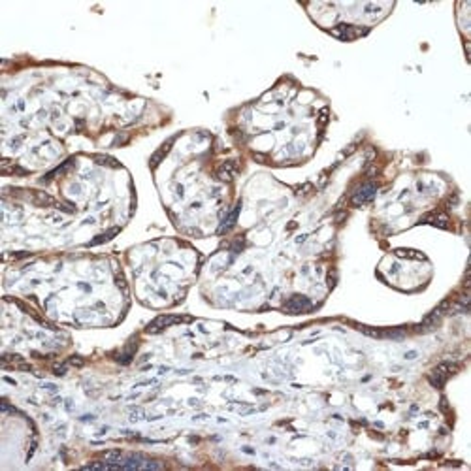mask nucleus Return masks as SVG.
Returning <instances> with one entry per match:
<instances>
[{
    "instance_id": "4",
    "label": "nucleus",
    "mask_w": 471,
    "mask_h": 471,
    "mask_svg": "<svg viewBox=\"0 0 471 471\" xmlns=\"http://www.w3.org/2000/svg\"><path fill=\"white\" fill-rule=\"evenodd\" d=\"M309 308V300L304 298V296H292L291 300L287 302V311H292V313H302Z\"/></svg>"
},
{
    "instance_id": "5",
    "label": "nucleus",
    "mask_w": 471,
    "mask_h": 471,
    "mask_svg": "<svg viewBox=\"0 0 471 471\" xmlns=\"http://www.w3.org/2000/svg\"><path fill=\"white\" fill-rule=\"evenodd\" d=\"M240 209H241V206L238 204V206L234 207V211H232L226 219H224V223H223V226H221V232H226V230H230L232 226L236 224V221H238V215H240Z\"/></svg>"
},
{
    "instance_id": "3",
    "label": "nucleus",
    "mask_w": 471,
    "mask_h": 471,
    "mask_svg": "<svg viewBox=\"0 0 471 471\" xmlns=\"http://www.w3.org/2000/svg\"><path fill=\"white\" fill-rule=\"evenodd\" d=\"M377 192V187L373 185V183H368V185H362V187L352 194V204L354 206H362V204H366V202H369L371 198L375 196Z\"/></svg>"
},
{
    "instance_id": "1",
    "label": "nucleus",
    "mask_w": 471,
    "mask_h": 471,
    "mask_svg": "<svg viewBox=\"0 0 471 471\" xmlns=\"http://www.w3.org/2000/svg\"><path fill=\"white\" fill-rule=\"evenodd\" d=\"M456 364H451V362H445V364H439L432 373H430V383L434 386H443V383H445L449 377L453 375L454 371H456Z\"/></svg>"
},
{
    "instance_id": "6",
    "label": "nucleus",
    "mask_w": 471,
    "mask_h": 471,
    "mask_svg": "<svg viewBox=\"0 0 471 471\" xmlns=\"http://www.w3.org/2000/svg\"><path fill=\"white\" fill-rule=\"evenodd\" d=\"M170 146H171V142H168V144H164V146L160 147V149H158V151H157V153L153 155V158H151V166H157V164H158V162H160V160H162L164 153H166V151L170 149Z\"/></svg>"
},
{
    "instance_id": "7",
    "label": "nucleus",
    "mask_w": 471,
    "mask_h": 471,
    "mask_svg": "<svg viewBox=\"0 0 471 471\" xmlns=\"http://www.w3.org/2000/svg\"><path fill=\"white\" fill-rule=\"evenodd\" d=\"M232 166H234V164H224L223 168H221V171H219V177H221V179L228 181L234 177V171H232L234 168H232Z\"/></svg>"
},
{
    "instance_id": "2",
    "label": "nucleus",
    "mask_w": 471,
    "mask_h": 471,
    "mask_svg": "<svg viewBox=\"0 0 471 471\" xmlns=\"http://www.w3.org/2000/svg\"><path fill=\"white\" fill-rule=\"evenodd\" d=\"M179 320H181V317H170V315L157 317L153 322H149V324L146 326V332L147 334H158V332H162L164 328L175 324V322H179Z\"/></svg>"
}]
</instances>
